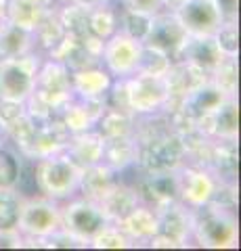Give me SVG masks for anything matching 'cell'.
Listing matches in <instances>:
<instances>
[{
	"instance_id": "6da1fadb",
	"label": "cell",
	"mask_w": 241,
	"mask_h": 251,
	"mask_svg": "<svg viewBox=\"0 0 241 251\" xmlns=\"http://www.w3.org/2000/svg\"><path fill=\"white\" fill-rule=\"evenodd\" d=\"M76 224L80 226V228H84V230H95L99 226V218L92 216L90 211H80V214L76 216Z\"/></svg>"
},
{
	"instance_id": "7a4b0ae2",
	"label": "cell",
	"mask_w": 241,
	"mask_h": 251,
	"mask_svg": "<svg viewBox=\"0 0 241 251\" xmlns=\"http://www.w3.org/2000/svg\"><path fill=\"white\" fill-rule=\"evenodd\" d=\"M189 17L193 19L195 25H204V23H208L210 19H212V15H210V11L206 9V6H191Z\"/></svg>"
}]
</instances>
